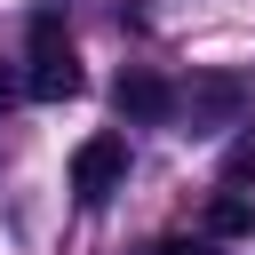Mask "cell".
<instances>
[{"instance_id":"1","label":"cell","mask_w":255,"mask_h":255,"mask_svg":"<svg viewBox=\"0 0 255 255\" xmlns=\"http://www.w3.org/2000/svg\"><path fill=\"white\" fill-rule=\"evenodd\" d=\"M247 104H255V80H247V72H191V88H175V120H183L191 135L239 128Z\"/></svg>"},{"instance_id":"2","label":"cell","mask_w":255,"mask_h":255,"mask_svg":"<svg viewBox=\"0 0 255 255\" xmlns=\"http://www.w3.org/2000/svg\"><path fill=\"white\" fill-rule=\"evenodd\" d=\"M24 96H32V104H64V96H80V56H72V40L56 32V16H40V24H32Z\"/></svg>"},{"instance_id":"3","label":"cell","mask_w":255,"mask_h":255,"mask_svg":"<svg viewBox=\"0 0 255 255\" xmlns=\"http://www.w3.org/2000/svg\"><path fill=\"white\" fill-rule=\"evenodd\" d=\"M120 183H128V135H88L72 151V199L80 207H104Z\"/></svg>"},{"instance_id":"4","label":"cell","mask_w":255,"mask_h":255,"mask_svg":"<svg viewBox=\"0 0 255 255\" xmlns=\"http://www.w3.org/2000/svg\"><path fill=\"white\" fill-rule=\"evenodd\" d=\"M112 104H120V120H175V88L159 72H143V64H128L112 80Z\"/></svg>"},{"instance_id":"5","label":"cell","mask_w":255,"mask_h":255,"mask_svg":"<svg viewBox=\"0 0 255 255\" xmlns=\"http://www.w3.org/2000/svg\"><path fill=\"white\" fill-rule=\"evenodd\" d=\"M247 231H255V207H247L239 191H215V199H207V215H199V239L215 247V239H247Z\"/></svg>"},{"instance_id":"6","label":"cell","mask_w":255,"mask_h":255,"mask_svg":"<svg viewBox=\"0 0 255 255\" xmlns=\"http://www.w3.org/2000/svg\"><path fill=\"white\" fill-rule=\"evenodd\" d=\"M223 175H231V183H247V175H255V143H231V167H223Z\"/></svg>"},{"instance_id":"7","label":"cell","mask_w":255,"mask_h":255,"mask_svg":"<svg viewBox=\"0 0 255 255\" xmlns=\"http://www.w3.org/2000/svg\"><path fill=\"white\" fill-rule=\"evenodd\" d=\"M151 255H215V247H207V239H159Z\"/></svg>"},{"instance_id":"8","label":"cell","mask_w":255,"mask_h":255,"mask_svg":"<svg viewBox=\"0 0 255 255\" xmlns=\"http://www.w3.org/2000/svg\"><path fill=\"white\" fill-rule=\"evenodd\" d=\"M8 104H16V80H8V64H0V112H8Z\"/></svg>"}]
</instances>
